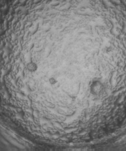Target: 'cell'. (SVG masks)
<instances>
[{"mask_svg": "<svg viewBox=\"0 0 126 151\" xmlns=\"http://www.w3.org/2000/svg\"><path fill=\"white\" fill-rule=\"evenodd\" d=\"M88 89L92 96L98 97L102 96L106 91V85L102 78L94 77L88 82Z\"/></svg>", "mask_w": 126, "mask_h": 151, "instance_id": "cell-1", "label": "cell"}]
</instances>
